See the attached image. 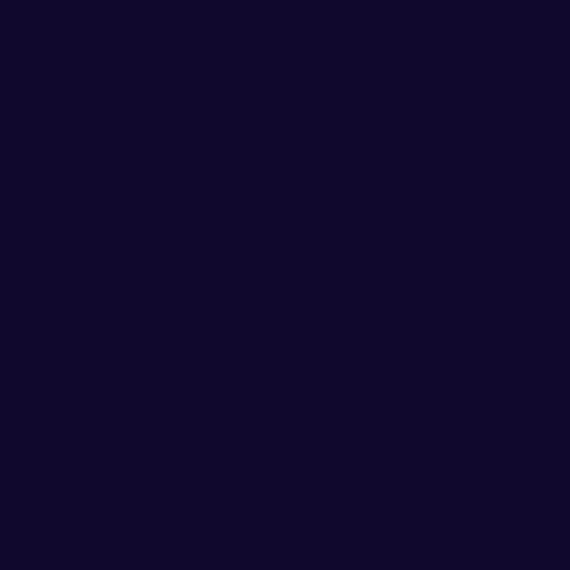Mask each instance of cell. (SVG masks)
<instances>
[]
</instances>
